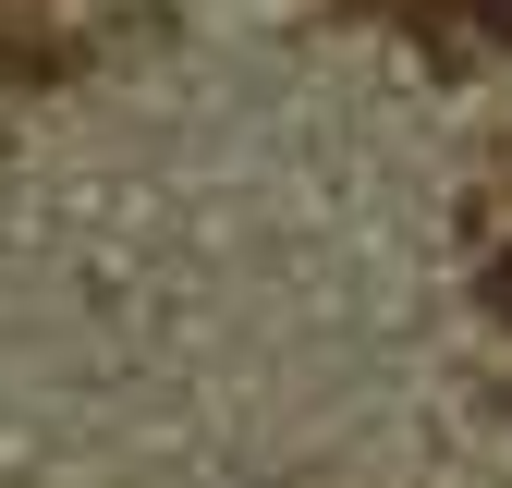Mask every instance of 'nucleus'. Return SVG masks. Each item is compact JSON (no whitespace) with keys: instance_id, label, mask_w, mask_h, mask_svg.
I'll return each mask as SVG.
<instances>
[{"instance_id":"f257e3e1","label":"nucleus","mask_w":512,"mask_h":488,"mask_svg":"<svg viewBox=\"0 0 512 488\" xmlns=\"http://www.w3.org/2000/svg\"><path fill=\"white\" fill-rule=\"evenodd\" d=\"M488 318H512V244L488 257Z\"/></svg>"},{"instance_id":"f03ea898","label":"nucleus","mask_w":512,"mask_h":488,"mask_svg":"<svg viewBox=\"0 0 512 488\" xmlns=\"http://www.w3.org/2000/svg\"><path fill=\"white\" fill-rule=\"evenodd\" d=\"M464 13H476V25H488L500 49H512V0H464Z\"/></svg>"}]
</instances>
